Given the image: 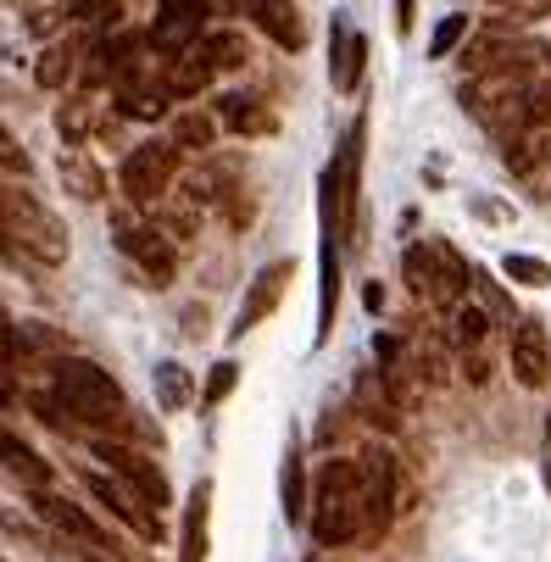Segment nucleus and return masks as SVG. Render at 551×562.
<instances>
[{
  "mask_svg": "<svg viewBox=\"0 0 551 562\" xmlns=\"http://www.w3.org/2000/svg\"><path fill=\"white\" fill-rule=\"evenodd\" d=\"M50 390L67 401V413L90 429H106V435H128V407H123V390L117 379L90 362V357H56L50 362Z\"/></svg>",
  "mask_w": 551,
  "mask_h": 562,
  "instance_id": "obj_1",
  "label": "nucleus"
},
{
  "mask_svg": "<svg viewBox=\"0 0 551 562\" xmlns=\"http://www.w3.org/2000/svg\"><path fill=\"white\" fill-rule=\"evenodd\" d=\"M312 540L324 551L346 546L362 535V496H357V462L346 457H329L318 468V491H312Z\"/></svg>",
  "mask_w": 551,
  "mask_h": 562,
  "instance_id": "obj_2",
  "label": "nucleus"
},
{
  "mask_svg": "<svg viewBox=\"0 0 551 562\" xmlns=\"http://www.w3.org/2000/svg\"><path fill=\"white\" fill-rule=\"evenodd\" d=\"M0 223H7V246L34 257L40 268H61L67 262V223L50 206H40L29 190L12 184L7 195H0Z\"/></svg>",
  "mask_w": 551,
  "mask_h": 562,
  "instance_id": "obj_3",
  "label": "nucleus"
},
{
  "mask_svg": "<svg viewBox=\"0 0 551 562\" xmlns=\"http://www.w3.org/2000/svg\"><path fill=\"white\" fill-rule=\"evenodd\" d=\"M112 246H117L123 257H134L156 290L173 284L179 251H173V239L162 234V223L145 217V206H117V212H112Z\"/></svg>",
  "mask_w": 551,
  "mask_h": 562,
  "instance_id": "obj_4",
  "label": "nucleus"
},
{
  "mask_svg": "<svg viewBox=\"0 0 551 562\" xmlns=\"http://www.w3.org/2000/svg\"><path fill=\"white\" fill-rule=\"evenodd\" d=\"M179 162H184V150L173 139H145L123 156V168H117V184H123V201L128 206H162V195L173 190L179 179Z\"/></svg>",
  "mask_w": 551,
  "mask_h": 562,
  "instance_id": "obj_5",
  "label": "nucleus"
},
{
  "mask_svg": "<svg viewBox=\"0 0 551 562\" xmlns=\"http://www.w3.org/2000/svg\"><path fill=\"white\" fill-rule=\"evenodd\" d=\"M402 273H407V290L418 301H429V306H451L468 290V262L446 246V239H424V246H413L402 257Z\"/></svg>",
  "mask_w": 551,
  "mask_h": 562,
  "instance_id": "obj_6",
  "label": "nucleus"
},
{
  "mask_svg": "<svg viewBox=\"0 0 551 562\" xmlns=\"http://www.w3.org/2000/svg\"><path fill=\"white\" fill-rule=\"evenodd\" d=\"M357 462V496H362V535H384L390 518L402 513V496H396V457L368 446L351 457Z\"/></svg>",
  "mask_w": 551,
  "mask_h": 562,
  "instance_id": "obj_7",
  "label": "nucleus"
},
{
  "mask_svg": "<svg viewBox=\"0 0 551 562\" xmlns=\"http://www.w3.org/2000/svg\"><path fill=\"white\" fill-rule=\"evenodd\" d=\"M95 457H101V462L123 479V485H128V491H134V496H139V502H145L156 518H162V507L173 502V491H168V473L156 468L145 451H134V446H123V440H106V435H101V440H95Z\"/></svg>",
  "mask_w": 551,
  "mask_h": 562,
  "instance_id": "obj_8",
  "label": "nucleus"
},
{
  "mask_svg": "<svg viewBox=\"0 0 551 562\" xmlns=\"http://www.w3.org/2000/svg\"><path fill=\"white\" fill-rule=\"evenodd\" d=\"M507 368H513V379L524 390H546V379H551V335H546L540 317H518V329L507 340Z\"/></svg>",
  "mask_w": 551,
  "mask_h": 562,
  "instance_id": "obj_9",
  "label": "nucleus"
},
{
  "mask_svg": "<svg viewBox=\"0 0 551 562\" xmlns=\"http://www.w3.org/2000/svg\"><path fill=\"white\" fill-rule=\"evenodd\" d=\"M290 279H295L290 262L257 268V279H251V290H246V301H240V312H234V335H251L257 324H268V317L279 312V301H284V290H290Z\"/></svg>",
  "mask_w": 551,
  "mask_h": 562,
  "instance_id": "obj_10",
  "label": "nucleus"
},
{
  "mask_svg": "<svg viewBox=\"0 0 551 562\" xmlns=\"http://www.w3.org/2000/svg\"><path fill=\"white\" fill-rule=\"evenodd\" d=\"M85 491H90V502H101L112 518H123L139 540H162V518H156L134 491H123V485H112V479H101V473H85Z\"/></svg>",
  "mask_w": 551,
  "mask_h": 562,
  "instance_id": "obj_11",
  "label": "nucleus"
},
{
  "mask_svg": "<svg viewBox=\"0 0 551 562\" xmlns=\"http://www.w3.org/2000/svg\"><path fill=\"white\" fill-rule=\"evenodd\" d=\"M507 168L524 179V190H529L535 201H551V128L513 139V145H507Z\"/></svg>",
  "mask_w": 551,
  "mask_h": 562,
  "instance_id": "obj_12",
  "label": "nucleus"
},
{
  "mask_svg": "<svg viewBox=\"0 0 551 562\" xmlns=\"http://www.w3.org/2000/svg\"><path fill=\"white\" fill-rule=\"evenodd\" d=\"M34 513L50 524V529H61V535H72V540H85V546H95V551H106L112 546V535L85 513V507H72L67 496H50V491H34Z\"/></svg>",
  "mask_w": 551,
  "mask_h": 562,
  "instance_id": "obj_13",
  "label": "nucleus"
},
{
  "mask_svg": "<svg viewBox=\"0 0 551 562\" xmlns=\"http://www.w3.org/2000/svg\"><path fill=\"white\" fill-rule=\"evenodd\" d=\"M246 18L279 45V50H301L306 45V18L295 0H246Z\"/></svg>",
  "mask_w": 551,
  "mask_h": 562,
  "instance_id": "obj_14",
  "label": "nucleus"
},
{
  "mask_svg": "<svg viewBox=\"0 0 551 562\" xmlns=\"http://www.w3.org/2000/svg\"><path fill=\"white\" fill-rule=\"evenodd\" d=\"M85 56H90L85 40H50V45L40 50V61H34V85H40V90H67L72 78L85 72Z\"/></svg>",
  "mask_w": 551,
  "mask_h": 562,
  "instance_id": "obj_15",
  "label": "nucleus"
},
{
  "mask_svg": "<svg viewBox=\"0 0 551 562\" xmlns=\"http://www.w3.org/2000/svg\"><path fill=\"white\" fill-rule=\"evenodd\" d=\"M56 173H61V190L72 195V201H106V173H101V162L85 150V145H67L61 150V162H56Z\"/></svg>",
  "mask_w": 551,
  "mask_h": 562,
  "instance_id": "obj_16",
  "label": "nucleus"
},
{
  "mask_svg": "<svg viewBox=\"0 0 551 562\" xmlns=\"http://www.w3.org/2000/svg\"><path fill=\"white\" fill-rule=\"evenodd\" d=\"M212 72H217V61L206 56V45H195L190 56H173V61L162 67V85H168L173 101H201V95L212 90Z\"/></svg>",
  "mask_w": 551,
  "mask_h": 562,
  "instance_id": "obj_17",
  "label": "nucleus"
},
{
  "mask_svg": "<svg viewBox=\"0 0 551 562\" xmlns=\"http://www.w3.org/2000/svg\"><path fill=\"white\" fill-rule=\"evenodd\" d=\"M357 413H362L373 429H384V435L402 429V401L390 395V379H379V373H362V379H357Z\"/></svg>",
  "mask_w": 551,
  "mask_h": 562,
  "instance_id": "obj_18",
  "label": "nucleus"
},
{
  "mask_svg": "<svg viewBox=\"0 0 551 562\" xmlns=\"http://www.w3.org/2000/svg\"><path fill=\"white\" fill-rule=\"evenodd\" d=\"M362 61H368V45H362V34H351L346 23H335V34H329V85H335L340 95H346V90H357Z\"/></svg>",
  "mask_w": 551,
  "mask_h": 562,
  "instance_id": "obj_19",
  "label": "nucleus"
},
{
  "mask_svg": "<svg viewBox=\"0 0 551 562\" xmlns=\"http://www.w3.org/2000/svg\"><path fill=\"white\" fill-rule=\"evenodd\" d=\"M206 524H212V485L201 479V485L190 491V502H184V535H179V562H206Z\"/></svg>",
  "mask_w": 551,
  "mask_h": 562,
  "instance_id": "obj_20",
  "label": "nucleus"
},
{
  "mask_svg": "<svg viewBox=\"0 0 551 562\" xmlns=\"http://www.w3.org/2000/svg\"><path fill=\"white\" fill-rule=\"evenodd\" d=\"M0 457H7V473L18 479V485L34 496V491H50V462L34 451V446H23L12 429L7 435H0Z\"/></svg>",
  "mask_w": 551,
  "mask_h": 562,
  "instance_id": "obj_21",
  "label": "nucleus"
},
{
  "mask_svg": "<svg viewBox=\"0 0 551 562\" xmlns=\"http://www.w3.org/2000/svg\"><path fill=\"white\" fill-rule=\"evenodd\" d=\"M18 351H34V357H72V340L50 324H7V362H18Z\"/></svg>",
  "mask_w": 551,
  "mask_h": 562,
  "instance_id": "obj_22",
  "label": "nucleus"
},
{
  "mask_svg": "<svg viewBox=\"0 0 551 562\" xmlns=\"http://www.w3.org/2000/svg\"><path fill=\"white\" fill-rule=\"evenodd\" d=\"M446 335H451V346H462V351H480L485 346V335H491V312L480 306V301H451L446 306Z\"/></svg>",
  "mask_w": 551,
  "mask_h": 562,
  "instance_id": "obj_23",
  "label": "nucleus"
},
{
  "mask_svg": "<svg viewBox=\"0 0 551 562\" xmlns=\"http://www.w3.org/2000/svg\"><path fill=\"white\" fill-rule=\"evenodd\" d=\"M217 117H223L228 134H273V128H279V117H273L257 95H223V101H217Z\"/></svg>",
  "mask_w": 551,
  "mask_h": 562,
  "instance_id": "obj_24",
  "label": "nucleus"
},
{
  "mask_svg": "<svg viewBox=\"0 0 551 562\" xmlns=\"http://www.w3.org/2000/svg\"><path fill=\"white\" fill-rule=\"evenodd\" d=\"M168 106H173V95H168L162 78H145V85H134V90H117V112L123 117H139V123L168 117Z\"/></svg>",
  "mask_w": 551,
  "mask_h": 562,
  "instance_id": "obj_25",
  "label": "nucleus"
},
{
  "mask_svg": "<svg viewBox=\"0 0 551 562\" xmlns=\"http://www.w3.org/2000/svg\"><path fill=\"white\" fill-rule=\"evenodd\" d=\"M217 128H223V117H212V112H201V106H184V112H173V145L179 150H212L217 145Z\"/></svg>",
  "mask_w": 551,
  "mask_h": 562,
  "instance_id": "obj_26",
  "label": "nucleus"
},
{
  "mask_svg": "<svg viewBox=\"0 0 551 562\" xmlns=\"http://www.w3.org/2000/svg\"><path fill=\"white\" fill-rule=\"evenodd\" d=\"M279 496H284V518H290V524H306V518H312V496H306V468H301V451H295V440H290V451H284Z\"/></svg>",
  "mask_w": 551,
  "mask_h": 562,
  "instance_id": "obj_27",
  "label": "nucleus"
},
{
  "mask_svg": "<svg viewBox=\"0 0 551 562\" xmlns=\"http://www.w3.org/2000/svg\"><path fill=\"white\" fill-rule=\"evenodd\" d=\"M95 128H101V117H95V101H90V95H72V101L56 106V134H61L67 145H85Z\"/></svg>",
  "mask_w": 551,
  "mask_h": 562,
  "instance_id": "obj_28",
  "label": "nucleus"
},
{
  "mask_svg": "<svg viewBox=\"0 0 551 562\" xmlns=\"http://www.w3.org/2000/svg\"><path fill=\"white\" fill-rule=\"evenodd\" d=\"M156 401H162V413H184L195 401V379L184 362H162L156 368Z\"/></svg>",
  "mask_w": 551,
  "mask_h": 562,
  "instance_id": "obj_29",
  "label": "nucleus"
},
{
  "mask_svg": "<svg viewBox=\"0 0 551 562\" xmlns=\"http://www.w3.org/2000/svg\"><path fill=\"white\" fill-rule=\"evenodd\" d=\"M201 45H206V56L217 61V72H234V67H246V61H251V40H246V34H234V29H217V34H206Z\"/></svg>",
  "mask_w": 551,
  "mask_h": 562,
  "instance_id": "obj_30",
  "label": "nucleus"
},
{
  "mask_svg": "<svg viewBox=\"0 0 551 562\" xmlns=\"http://www.w3.org/2000/svg\"><path fill=\"white\" fill-rule=\"evenodd\" d=\"M468 29H474V23H468V12L446 18V23L435 29V40H429V56H435V61H446V56H451V50H457V45L468 40Z\"/></svg>",
  "mask_w": 551,
  "mask_h": 562,
  "instance_id": "obj_31",
  "label": "nucleus"
},
{
  "mask_svg": "<svg viewBox=\"0 0 551 562\" xmlns=\"http://www.w3.org/2000/svg\"><path fill=\"white\" fill-rule=\"evenodd\" d=\"M502 273H507V279H518V284H529V290L551 284V268H546L540 257H507V262H502Z\"/></svg>",
  "mask_w": 551,
  "mask_h": 562,
  "instance_id": "obj_32",
  "label": "nucleus"
},
{
  "mask_svg": "<svg viewBox=\"0 0 551 562\" xmlns=\"http://www.w3.org/2000/svg\"><path fill=\"white\" fill-rule=\"evenodd\" d=\"M117 18H123V7L117 0H78V23H90V29H117Z\"/></svg>",
  "mask_w": 551,
  "mask_h": 562,
  "instance_id": "obj_33",
  "label": "nucleus"
},
{
  "mask_svg": "<svg viewBox=\"0 0 551 562\" xmlns=\"http://www.w3.org/2000/svg\"><path fill=\"white\" fill-rule=\"evenodd\" d=\"M234 379H240V368H234V362H217L212 379H206V401H223V395L234 390Z\"/></svg>",
  "mask_w": 551,
  "mask_h": 562,
  "instance_id": "obj_34",
  "label": "nucleus"
},
{
  "mask_svg": "<svg viewBox=\"0 0 551 562\" xmlns=\"http://www.w3.org/2000/svg\"><path fill=\"white\" fill-rule=\"evenodd\" d=\"M212 7H223V0H162V12H173V18H195V23H206Z\"/></svg>",
  "mask_w": 551,
  "mask_h": 562,
  "instance_id": "obj_35",
  "label": "nucleus"
},
{
  "mask_svg": "<svg viewBox=\"0 0 551 562\" xmlns=\"http://www.w3.org/2000/svg\"><path fill=\"white\" fill-rule=\"evenodd\" d=\"M0 168H7V173H29V150L7 134V139H0Z\"/></svg>",
  "mask_w": 551,
  "mask_h": 562,
  "instance_id": "obj_36",
  "label": "nucleus"
},
{
  "mask_svg": "<svg viewBox=\"0 0 551 562\" xmlns=\"http://www.w3.org/2000/svg\"><path fill=\"white\" fill-rule=\"evenodd\" d=\"M413 23H418V0H396V29L413 34Z\"/></svg>",
  "mask_w": 551,
  "mask_h": 562,
  "instance_id": "obj_37",
  "label": "nucleus"
},
{
  "mask_svg": "<svg viewBox=\"0 0 551 562\" xmlns=\"http://www.w3.org/2000/svg\"><path fill=\"white\" fill-rule=\"evenodd\" d=\"M462 373L474 379V384H485L491 379V368H485V357H462Z\"/></svg>",
  "mask_w": 551,
  "mask_h": 562,
  "instance_id": "obj_38",
  "label": "nucleus"
},
{
  "mask_svg": "<svg viewBox=\"0 0 551 562\" xmlns=\"http://www.w3.org/2000/svg\"><path fill=\"white\" fill-rule=\"evenodd\" d=\"M184 335H206V312H184Z\"/></svg>",
  "mask_w": 551,
  "mask_h": 562,
  "instance_id": "obj_39",
  "label": "nucleus"
},
{
  "mask_svg": "<svg viewBox=\"0 0 551 562\" xmlns=\"http://www.w3.org/2000/svg\"><path fill=\"white\" fill-rule=\"evenodd\" d=\"M546 485H551V435H546Z\"/></svg>",
  "mask_w": 551,
  "mask_h": 562,
  "instance_id": "obj_40",
  "label": "nucleus"
},
{
  "mask_svg": "<svg viewBox=\"0 0 551 562\" xmlns=\"http://www.w3.org/2000/svg\"><path fill=\"white\" fill-rule=\"evenodd\" d=\"M529 12H551V0H529Z\"/></svg>",
  "mask_w": 551,
  "mask_h": 562,
  "instance_id": "obj_41",
  "label": "nucleus"
}]
</instances>
